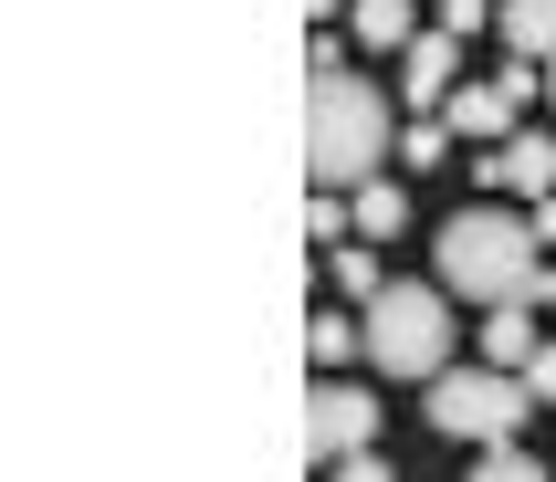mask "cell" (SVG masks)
<instances>
[{"label": "cell", "mask_w": 556, "mask_h": 482, "mask_svg": "<svg viewBox=\"0 0 556 482\" xmlns=\"http://www.w3.org/2000/svg\"><path fill=\"white\" fill-rule=\"evenodd\" d=\"M441 283L472 304H556V272L535 263V220L494 211V200L441 220Z\"/></svg>", "instance_id": "obj_1"}, {"label": "cell", "mask_w": 556, "mask_h": 482, "mask_svg": "<svg viewBox=\"0 0 556 482\" xmlns=\"http://www.w3.org/2000/svg\"><path fill=\"white\" fill-rule=\"evenodd\" d=\"M389 157V105L368 74H305V168L315 189H368Z\"/></svg>", "instance_id": "obj_2"}, {"label": "cell", "mask_w": 556, "mask_h": 482, "mask_svg": "<svg viewBox=\"0 0 556 482\" xmlns=\"http://www.w3.org/2000/svg\"><path fill=\"white\" fill-rule=\"evenodd\" d=\"M452 283H389V294L368 304V357L389 367V378H420L431 389L441 367H452Z\"/></svg>", "instance_id": "obj_3"}, {"label": "cell", "mask_w": 556, "mask_h": 482, "mask_svg": "<svg viewBox=\"0 0 556 482\" xmlns=\"http://www.w3.org/2000/svg\"><path fill=\"white\" fill-rule=\"evenodd\" d=\"M535 409H546V398H535L515 367H441L431 378V430H452V441H515Z\"/></svg>", "instance_id": "obj_4"}, {"label": "cell", "mask_w": 556, "mask_h": 482, "mask_svg": "<svg viewBox=\"0 0 556 482\" xmlns=\"http://www.w3.org/2000/svg\"><path fill=\"white\" fill-rule=\"evenodd\" d=\"M368 441H378V398L346 389V378H315V389H305V461L337 472V461H357Z\"/></svg>", "instance_id": "obj_5"}, {"label": "cell", "mask_w": 556, "mask_h": 482, "mask_svg": "<svg viewBox=\"0 0 556 482\" xmlns=\"http://www.w3.org/2000/svg\"><path fill=\"white\" fill-rule=\"evenodd\" d=\"M472 168H483V189H526V200H546V189H556V137H526V126H515V137H504L494 157H472Z\"/></svg>", "instance_id": "obj_6"}, {"label": "cell", "mask_w": 556, "mask_h": 482, "mask_svg": "<svg viewBox=\"0 0 556 482\" xmlns=\"http://www.w3.org/2000/svg\"><path fill=\"white\" fill-rule=\"evenodd\" d=\"M515 105H526V94L504 85H452V105H441V116H452V137H483V148H504V137H515Z\"/></svg>", "instance_id": "obj_7"}, {"label": "cell", "mask_w": 556, "mask_h": 482, "mask_svg": "<svg viewBox=\"0 0 556 482\" xmlns=\"http://www.w3.org/2000/svg\"><path fill=\"white\" fill-rule=\"evenodd\" d=\"M546 357V335H535V304H483V367H526Z\"/></svg>", "instance_id": "obj_8"}, {"label": "cell", "mask_w": 556, "mask_h": 482, "mask_svg": "<svg viewBox=\"0 0 556 482\" xmlns=\"http://www.w3.org/2000/svg\"><path fill=\"white\" fill-rule=\"evenodd\" d=\"M400 74H409V105H452V74H463V42H452V31H420V42H409V63H400Z\"/></svg>", "instance_id": "obj_9"}, {"label": "cell", "mask_w": 556, "mask_h": 482, "mask_svg": "<svg viewBox=\"0 0 556 482\" xmlns=\"http://www.w3.org/2000/svg\"><path fill=\"white\" fill-rule=\"evenodd\" d=\"M305 357H315V378H337L346 357H368V315H326V304H315L305 315Z\"/></svg>", "instance_id": "obj_10"}, {"label": "cell", "mask_w": 556, "mask_h": 482, "mask_svg": "<svg viewBox=\"0 0 556 482\" xmlns=\"http://www.w3.org/2000/svg\"><path fill=\"white\" fill-rule=\"evenodd\" d=\"M504 42H515V53L526 63H556V0H504Z\"/></svg>", "instance_id": "obj_11"}, {"label": "cell", "mask_w": 556, "mask_h": 482, "mask_svg": "<svg viewBox=\"0 0 556 482\" xmlns=\"http://www.w3.org/2000/svg\"><path fill=\"white\" fill-rule=\"evenodd\" d=\"M409 11H420V0H357V42H368V53H409V42H420Z\"/></svg>", "instance_id": "obj_12"}, {"label": "cell", "mask_w": 556, "mask_h": 482, "mask_svg": "<svg viewBox=\"0 0 556 482\" xmlns=\"http://www.w3.org/2000/svg\"><path fill=\"white\" fill-rule=\"evenodd\" d=\"M346 200H357V241H389L409 220V189L400 179H368V189H346Z\"/></svg>", "instance_id": "obj_13"}, {"label": "cell", "mask_w": 556, "mask_h": 482, "mask_svg": "<svg viewBox=\"0 0 556 482\" xmlns=\"http://www.w3.org/2000/svg\"><path fill=\"white\" fill-rule=\"evenodd\" d=\"M337 294L357 304V315H368V304L389 294V283H378V263H368V241H337Z\"/></svg>", "instance_id": "obj_14"}, {"label": "cell", "mask_w": 556, "mask_h": 482, "mask_svg": "<svg viewBox=\"0 0 556 482\" xmlns=\"http://www.w3.org/2000/svg\"><path fill=\"white\" fill-rule=\"evenodd\" d=\"M463 482H546V472H535V461L515 452V441H483V461H472Z\"/></svg>", "instance_id": "obj_15"}, {"label": "cell", "mask_w": 556, "mask_h": 482, "mask_svg": "<svg viewBox=\"0 0 556 482\" xmlns=\"http://www.w3.org/2000/svg\"><path fill=\"white\" fill-rule=\"evenodd\" d=\"M441 157H452V116H420V126H409V179L441 168Z\"/></svg>", "instance_id": "obj_16"}, {"label": "cell", "mask_w": 556, "mask_h": 482, "mask_svg": "<svg viewBox=\"0 0 556 482\" xmlns=\"http://www.w3.org/2000/svg\"><path fill=\"white\" fill-rule=\"evenodd\" d=\"M483 22H504V0H441V31H452V42L483 31Z\"/></svg>", "instance_id": "obj_17"}, {"label": "cell", "mask_w": 556, "mask_h": 482, "mask_svg": "<svg viewBox=\"0 0 556 482\" xmlns=\"http://www.w3.org/2000/svg\"><path fill=\"white\" fill-rule=\"evenodd\" d=\"M526 389H535V398H546V409H556V335H546V357L526 367Z\"/></svg>", "instance_id": "obj_18"}, {"label": "cell", "mask_w": 556, "mask_h": 482, "mask_svg": "<svg viewBox=\"0 0 556 482\" xmlns=\"http://www.w3.org/2000/svg\"><path fill=\"white\" fill-rule=\"evenodd\" d=\"M326 482H389V472H378V461L357 452V461H337V472H326Z\"/></svg>", "instance_id": "obj_19"}, {"label": "cell", "mask_w": 556, "mask_h": 482, "mask_svg": "<svg viewBox=\"0 0 556 482\" xmlns=\"http://www.w3.org/2000/svg\"><path fill=\"white\" fill-rule=\"evenodd\" d=\"M526 220H535V241H556V189H546V200H535Z\"/></svg>", "instance_id": "obj_20"}, {"label": "cell", "mask_w": 556, "mask_h": 482, "mask_svg": "<svg viewBox=\"0 0 556 482\" xmlns=\"http://www.w3.org/2000/svg\"><path fill=\"white\" fill-rule=\"evenodd\" d=\"M546 94H556V63H546Z\"/></svg>", "instance_id": "obj_21"}]
</instances>
